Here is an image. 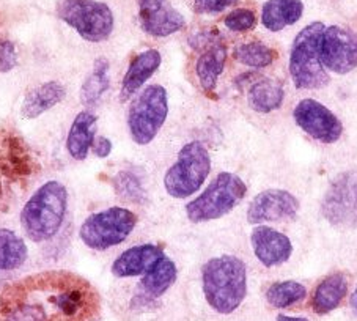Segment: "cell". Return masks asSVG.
I'll return each instance as SVG.
<instances>
[{"label": "cell", "mask_w": 357, "mask_h": 321, "mask_svg": "<svg viewBox=\"0 0 357 321\" xmlns=\"http://www.w3.org/2000/svg\"><path fill=\"white\" fill-rule=\"evenodd\" d=\"M202 287L208 306L214 312L233 313L248 294V268L235 255L214 257L203 264Z\"/></svg>", "instance_id": "6da1fadb"}, {"label": "cell", "mask_w": 357, "mask_h": 321, "mask_svg": "<svg viewBox=\"0 0 357 321\" xmlns=\"http://www.w3.org/2000/svg\"><path fill=\"white\" fill-rule=\"evenodd\" d=\"M68 209V193L59 181H47L35 191L21 211L24 233L33 243H46L60 232Z\"/></svg>", "instance_id": "7a4b0ae2"}, {"label": "cell", "mask_w": 357, "mask_h": 321, "mask_svg": "<svg viewBox=\"0 0 357 321\" xmlns=\"http://www.w3.org/2000/svg\"><path fill=\"white\" fill-rule=\"evenodd\" d=\"M323 22H312L298 33L290 54L293 84L301 90H317L329 82V74L321 61Z\"/></svg>", "instance_id": "3957f363"}, {"label": "cell", "mask_w": 357, "mask_h": 321, "mask_svg": "<svg viewBox=\"0 0 357 321\" xmlns=\"http://www.w3.org/2000/svg\"><path fill=\"white\" fill-rule=\"evenodd\" d=\"M248 194V186L236 174L222 172L208 188L186 205V216L194 224L216 221L236 208Z\"/></svg>", "instance_id": "277c9868"}, {"label": "cell", "mask_w": 357, "mask_h": 321, "mask_svg": "<svg viewBox=\"0 0 357 321\" xmlns=\"http://www.w3.org/2000/svg\"><path fill=\"white\" fill-rule=\"evenodd\" d=\"M211 172V158L199 140L184 145L164 177V188L174 199H188L199 191Z\"/></svg>", "instance_id": "5b68a950"}, {"label": "cell", "mask_w": 357, "mask_h": 321, "mask_svg": "<svg viewBox=\"0 0 357 321\" xmlns=\"http://www.w3.org/2000/svg\"><path fill=\"white\" fill-rule=\"evenodd\" d=\"M169 115V96L162 85H149L132 101L128 114V128L137 145H149L161 131Z\"/></svg>", "instance_id": "8992f818"}, {"label": "cell", "mask_w": 357, "mask_h": 321, "mask_svg": "<svg viewBox=\"0 0 357 321\" xmlns=\"http://www.w3.org/2000/svg\"><path fill=\"white\" fill-rule=\"evenodd\" d=\"M137 225V216L131 209L112 207L90 214L79 230L82 243L89 249L107 251L126 241Z\"/></svg>", "instance_id": "52a82bcc"}, {"label": "cell", "mask_w": 357, "mask_h": 321, "mask_svg": "<svg viewBox=\"0 0 357 321\" xmlns=\"http://www.w3.org/2000/svg\"><path fill=\"white\" fill-rule=\"evenodd\" d=\"M57 15L90 43L106 41L114 32V13L98 0H59Z\"/></svg>", "instance_id": "ba28073f"}, {"label": "cell", "mask_w": 357, "mask_h": 321, "mask_svg": "<svg viewBox=\"0 0 357 321\" xmlns=\"http://www.w3.org/2000/svg\"><path fill=\"white\" fill-rule=\"evenodd\" d=\"M321 214L337 228L357 227V170L334 178L321 200Z\"/></svg>", "instance_id": "9c48e42d"}, {"label": "cell", "mask_w": 357, "mask_h": 321, "mask_svg": "<svg viewBox=\"0 0 357 321\" xmlns=\"http://www.w3.org/2000/svg\"><path fill=\"white\" fill-rule=\"evenodd\" d=\"M293 119L305 134L321 144H335L343 134V125L338 117L312 98L298 103L293 110Z\"/></svg>", "instance_id": "30bf717a"}, {"label": "cell", "mask_w": 357, "mask_h": 321, "mask_svg": "<svg viewBox=\"0 0 357 321\" xmlns=\"http://www.w3.org/2000/svg\"><path fill=\"white\" fill-rule=\"evenodd\" d=\"M321 61L337 74H347L357 66V33L340 26L326 27L321 38Z\"/></svg>", "instance_id": "8fae6325"}, {"label": "cell", "mask_w": 357, "mask_h": 321, "mask_svg": "<svg viewBox=\"0 0 357 321\" xmlns=\"http://www.w3.org/2000/svg\"><path fill=\"white\" fill-rule=\"evenodd\" d=\"M299 211V200L283 189H266L254 197L248 208V222L252 225L263 222L291 219Z\"/></svg>", "instance_id": "7c38bea8"}, {"label": "cell", "mask_w": 357, "mask_h": 321, "mask_svg": "<svg viewBox=\"0 0 357 321\" xmlns=\"http://www.w3.org/2000/svg\"><path fill=\"white\" fill-rule=\"evenodd\" d=\"M139 20L144 32L156 38L180 32L186 24L169 0H139Z\"/></svg>", "instance_id": "4fadbf2b"}, {"label": "cell", "mask_w": 357, "mask_h": 321, "mask_svg": "<svg viewBox=\"0 0 357 321\" xmlns=\"http://www.w3.org/2000/svg\"><path fill=\"white\" fill-rule=\"evenodd\" d=\"M252 249L263 267L274 268L290 260L293 244L287 234L268 225H257L250 237Z\"/></svg>", "instance_id": "5bb4252c"}, {"label": "cell", "mask_w": 357, "mask_h": 321, "mask_svg": "<svg viewBox=\"0 0 357 321\" xmlns=\"http://www.w3.org/2000/svg\"><path fill=\"white\" fill-rule=\"evenodd\" d=\"M164 255V251L155 244H140L129 248L115 258L112 263V274L115 277H137L155 267V263Z\"/></svg>", "instance_id": "9a60e30c"}, {"label": "cell", "mask_w": 357, "mask_h": 321, "mask_svg": "<svg viewBox=\"0 0 357 321\" xmlns=\"http://www.w3.org/2000/svg\"><path fill=\"white\" fill-rule=\"evenodd\" d=\"M161 61L162 57L156 49H146V51L135 55L128 66L125 77L121 80L120 100L128 101L129 98H132L137 94L144 87L146 80L159 70Z\"/></svg>", "instance_id": "2e32d148"}, {"label": "cell", "mask_w": 357, "mask_h": 321, "mask_svg": "<svg viewBox=\"0 0 357 321\" xmlns=\"http://www.w3.org/2000/svg\"><path fill=\"white\" fill-rule=\"evenodd\" d=\"M176 264L169 257L162 255L149 273H145L140 282V293L135 299L140 302H151L167 293L176 282Z\"/></svg>", "instance_id": "e0dca14e"}, {"label": "cell", "mask_w": 357, "mask_h": 321, "mask_svg": "<svg viewBox=\"0 0 357 321\" xmlns=\"http://www.w3.org/2000/svg\"><path fill=\"white\" fill-rule=\"evenodd\" d=\"M349 281L343 273H332L318 283L312 294V308L318 315H326L342 304L347 298Z\"/></svg>", "instance_id": "ac0fdd59"}, {"label": "cell", "mask_w": 357, "mask_h": 321, "mask_svg": "<svg viewBox=\"0 0 357 321\" xmlns=\"http://www.w3.org/2000/svg\"><path fill=\"white\" fill-rule=\"evenodd\" d=\"M96 120V115L91 110H82L76 115L66 137V150L73 159H87L95 142Z\"/></svg>", "instance_id": "d6986e66"}, {"label": "cell", "mask_w": 357, "mask_h": 321, "mask_svg": "<svg viewBox=\"0 0 357 321\" xmlns=\"http://www.w3.org/2000/svg\"><path fill=\"white\" fill-rule=\"evenodd\" d=\"M65 96L66 89L63 87V84L57 82V80H49V82L41 84L29 91L24 98L21 115L27 120L36 119V117L46 114L47 110H51L54 106L63 101Z\"/></svg>", "instance_id": "ffe728a7"}, {"label": "cell", "mask_w": 357, "mask_h": 321, "mask_svg": "<svg viewBox=\"0 0 357 321\" xmlns=\"http://www.w3.org/2000/svg\"><path fill=\"white\" fill-rule=\"evenodd\" d=\"M227 61V47L222 43H213L206 46L205 51L195 61V74L199 77L202 89L205 91H213L216 89L218 80L224 71Z\"/></svg>", "instance_id": "44dd1931"}, {"label": "cell", "mask_w": 357, "mask_h": 321, "mask_svg": "<svg viewBox=\"0 0 357 321\" xmlns=\"http://www.w3.org/2000/svg\"><path fill=\"white\" fill-rule=\"evenodd\" d=\"M301 0H268L261 10V22L271 32H280L296 24L303 16Z\"/></svg>", "instance_id": "7402d4cb"}, {"label": "cell", "mask_w": 357, "mask_h": 321, "mask_svg": "<svg viewBox=\"0 0 357 321\" xmlns=\"http://www.w3.org/2000/svg\"><path fill=\"white\" fill-rule=\"evenodd\" d=\"M283 100H285V91L282 85L273 79H260L250 85L248 101L249 106L260 114H269L279 109Z\"/></svg>", "instance_id": "603a6c76"}, {"label": "cell", "mask_w": 357, "mask_h": 321, "mask_svg": "<svg viewBox=\"0 0 357 321\" xmlns=\"http://www.w3.org/2000/svg\"><path fill=\"white\" fill-rule=\"evenodd\" d=\"M27 246L8 228H0V273L20 269L27 262Z\"/></svg>", "instance_id": "cb8c5ba5"}, {"label": "cell", "mask_w": 357, "mask_h": 321, "mask_svg": "<svg viewBox=\"0 0 357 321\" xmlns=\"http://www.w3.org/2000/svg\"><path fill=\"white\" fill-rule=\"evenodd\" d=\"M109 68L110 65L107 59H96L90 76L84 80L81 89V101L87 109H93L100 103L102 95L109 90Z\"/></svg>", "instance_id": "d4e9b609"}, {"label": "cell", "mask_w": 357, "mask_h": 321, "mask_svg": "<svg viewBox=\"0 0 357 321\" xmlns=\"http://www.w3.org/2000/svg\"><path fill=\"white\" fill-rule=\"evenodd\" d=\"M307 288L296 281L275 282L266 290V301L275 308H288L303 301Z\"/></svg>", "instance_id": "484cf974"}, {"label": "cell", "mask_w": 357, "mask_h": 321, "mask_svg": "<svg viewBox=\"0 0 357 321\" xmlns=\"http://www.w3.org/2000/svg\"><path fill=\"white\" fill-rule=\"evenodd\" d=\"M277 52L260 41H252L239 45L235 49V59L245 66L266 68L274 64Z\"/></svg>", "instance_id": "4316f807"}, {"label": "cell", "mask_w": 357, "mask_h": 321, "mask_svg": "<svg viewBox=\"0 0 357 321\" xmlns=\"http://www.w3.org/2000/svg\"><path fill=\"white\" fill-rule=\"evenodd\" d=\"M114 188L123 200L135 203L145 200L144 186L131 172H119V175L114 178Z\"/></svg>", "instance_id": "83f0119b"}, {"label": "cell", "mask_w": 357, "mask_h": 321, "mask_svg": "<svg viewBox=\"0 0 357 321\" xmlns=\"http://www.w3.org/2000/svg\"><path fill=\"white\" fill-rule=\"evenodd\" d=\"M224 24L227 29L233 30V32H249L255 27L257 16L252 10L238 8L225 16Z\"/></svg>", "instance_id": "f1b7e54d"}, {"label": "cell", "mask_w": 357, "mask_h": 321, "mask_svg": "<svg viewBox=\"0 0 357 321\" xmlns=\"http://www.w3.org/2000/svg\"><path fill=\"white\" fill-rule=\"evenodd\" d=\"M17 65L16 47L8 40H0V73H10Z\"/></svg>", "instance_id": "f546056e"}, {"label": "cell", "mask_w": 357, "mask_h": 321, "mask_svg": "<svg viewBox=\"0 0 357 321\" xmlns=\"http://www.w3.org/2000/svg\"><path fill=\"white\" fill-rule=\"evenodd\" d=\"M238 0H194V10L200 15H214L229 8Z\"/></svg>", "instance_id": "4dcf8cb0"}, {"label": "cell", "mask_w": 357, "mask_h": 321, "mask_svg": "<svg viewBox=\"0 0 357 321\" xmlns=\"http://www.w3.org/2000/svg\"><path fill=\"white\" fill-rule=\"evenodd\" d=\"M93 151L98 158H107L110 153H112V142L110 139L104 137V135H100V137L95 139L93 142Z\"/></svg>", "instance_id": "1f68e13d"}, {"label": "cell", "mask_w": 357, "mask_h": 321, "mask_svg": "<svg viewBox=\"0 0 357 321\" xmlns=\"http://www.w3.org/2000/svg\"><path fill=\"white\" fill-rule=\"evenodd\" d=\"M277 321H309L304 317H290V315H277Z\"/></svg>", "instance_id": "d6a6232c"}, {"label": "cell", "mask_w": 357, "mask_h": 321, "mask_svg": "<svg viewBox=\"0 0 357 321\" xmlns=\"http://www.w3.org/2000/svg\"><path fill=\"white\" fill-rule=\"evenodd\" d=\"M354 307H356V311H357V290H356V293H354Z\"/></svg>", "instance_id": "836d02e7"}, {"label": "cell", "mask_w": 357, "mask_h": 321, "mask_svg": "<svg viewBox=\"0 0 357 321\" xmlns=\"http://www.w3.org/2000/svg\"><path fill=\"white\" fill-rule=\"evenodd\" d=\"M0 193H2V188H0Z\"/></svg>", "instance_id": "e575fe53"}]
</instances>
